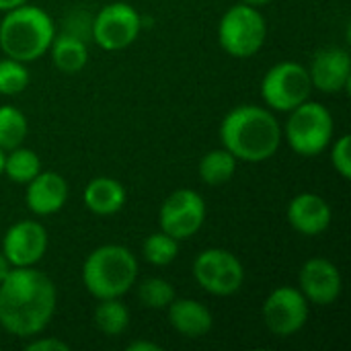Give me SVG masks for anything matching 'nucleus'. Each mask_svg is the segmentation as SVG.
Here are the masks:
<instances>
[{"mask_svg": "<svg viewBox=\"0 0 351 351\" xmlns=\"http://www.w3.org/2000/svg\"><path fill=\"white\" fill-rule=\"evenodd\" d=\"M56 306V284L35 267H12L0 282V327L14 337L41 335Z\"/></svg>", "mask_w": 351, "mask_h": 351, "instance_id": "f257e3e1", "label": "nucleus"}, {"mask_svg": "<svg viewBox=\"0 0 351 351\" xmlns=\"http://www.w3.org/2000/svg\"><path fill=\"white\" fill-rule=\"evenodd\" d=\"M282 125L271 109L261 105H239L220 123L222 146L243 162H263L282 146Z\"/></svg>", "mask_w": 351, "mask_h": 351, "instance_id": "f03ea898", "label": "nucleus"}, {"mask_svg": "<svg viewBox=\"0 0 351 351\" xmlns=\"http://www.w3.org/2000/svg\"><path fill=\"white\" fill-rule=\"evenodd\" d=\"M53 37L56 25L51 16L27 2L6 10L0 21V49L25 64L45 56Z\"/></svg>", "mask_w": 351, "mask_h": 351, "instance_id": "7ed1b4c3", "label": "nucleus"}, {"mask_svg": "<svg viewBox=\"0 0 351 351\" xmlns=\"http://www.w3.org/2000/svg\"><path fill=\"white\" fill-rule=\"evenodd\" d=\"M82 284L97 300L121 298L138 282V259L123 245H101L82 263Z\"/></svg>", "mask_w": 351, "mask_h": 351, "instance_id": "20e7f679", "label": "nucleus"}, {"mask_svg": "<svg viewBox=\"0 0 351 351\" xmlns=\"http://www.w3.org/2000/svg\"><path fill=\"white\" fill-rule=\"evenodd\" d=\"M288 113L290 117L282 134L286 136L288 146L296 154L313 158L331 146L335 134V121L325 105L308 99Z\"/></svg>", "mask_w": 351, "mask_h": 351, "instance_id": "39448f33", "label": "nucleus"}, {"mask_svg": "<svg viewBox=\"0 0 351 351\" xmlns=\"http://www.w3.org/2000/svg\"><path fill=\"white\" fill-rule=\"evenodd\" d=\"M267 39V23L257 6L239 2L230 6L218 23L220 47L239 60L253 58Z\"/></svg>", "mask_w": 351, "mask_h": 351, "instance_id": "423d86ee", "label": "nucleus"}, {"mask_svg": "<svg viewBox=\"0 0 351 351\" xmlns=\"http://www.w3.org/2000/svg\"><path fill=\"white\" fill-rule=\"evenodd\" d=\"M311 93L313 82L308 68L300 62H280L271 66L261 80V99L271 111L288 113L308 101Z\"/></svg>", "mask_w": 351, "mask_h": 351, "instance_id": "0eeeda50", "label": "nucleus"}, {"mask_svg": "<svg viewBox=\"0 0 351 351\" xmlns=\"http://www.w3.org/2000/svg\"><path fill=\"white\" fill-rule=\"evenodd\" d=\"M193 280L212 296H232L245 284V267L241 259L228 249L210 247L193 259Z\"/></svg>", "mask_w": 351, "mask_h": 351, "instance_id": "6e6552de", "label": "nucleus"}, {"mask_svg": "<svg viewBox=\"0 0 351 351\" xmlns=\"http://www.w3.org/2000/svg\"><path fill=\"white\" fill-rule=\"evenodd\" d=\"M140 31L142 16L128 2H111L103 6L90 23V35L105 51L125 49L138 39Z\"/></svg>", "mask_w": 351, "mask_h": 351, "instance_id": "1a4fd4ad", "label": "nucleus"}, {"mask_svg": "<svg viewBox=\"0 0 351 351\" xmlns=\"http://www.w3.org/2000/svg\"><path fill=\"white\" fill-rule=\"evenodd\" d=\"M308 306V300L296 286H280L265 298L261 317L269 333L276 337H292L304 329Z\"/></svg>", "mask_w": 351, "mask_h": 351, "instance_id": "9d476101", "label": "nucleus"}, {"mask_svg": "<svg viewBox=\"0 0 351 351\" xmlns=\"http://www.w3.org/2000/svg\"><path fill=\"white\" fill-rule=\"evenodd\" d=\"M158 220L162 232L179 243L187 241L195 237L206 222V202L193 189H177L162 202Z\"/></svg>", "mask_w": 351, "mask_h": 351, "instance_id": "9b49d317", "label": "nucleus"}, {"mask_svg": "<svg viewBox=\"0 0 351 351\" xmlns=\"http://www.w3.org/2000/svg\"><path fill=\"white\" fill-rule=\"evenodd\" d=\"M49 239L37 220H21L8 226L2 237V253L12 267H35L47 251Z\"/></svg>", "mask_w": 351, "mask_h": 351, "instance_id": "f8f14e48", "label": "nucleus"}, {"mask_svg": "<svg viewBox=\"0 0 351 351\" xmlns=\"http://www.w3.org/2000/svg\"><path fill=\"white\" fill-rule=\"evenodd\" d=\"M298 290L304 294L308 304L331 306L337 302L343 290L339 267L325 257L308 259L298 274Z\"/></svg>", "mask_w": 351, "mask_h": 351, "instance_id": "ddd939ff", "label": "nucleus"}, {"mask_svg": "<svg viewBox=\"0 0 351 351\" xmlns=\"http://www.w3.org/2000/svg\"><path fill=\"white\" fill-rule=\"evenodd\" d=\"M308 76L313 88L325 95L343 93L351 84V58L346 47H323L313 56L308 66Z\"/></svg>", "mask_w": 351, "mask_h": 351, "instance_id": "4468645a", "label": "nucleus"}, {"mask_svg": "<svg viewBox=\"0 0 351 351\" xmlns=\"http://www.w3.org/2000/svg\"><path fill=\"white\" fill-rule=\"evenodd\" d=\"M286 218L298 234L319 237L331 226L333 212L325 197L306 191V193H298L296 197L290 199Z\"/></svg>", "mask_w": 351, "mask_h": 351, "instance_id": "2eb2a0df", "label": "nucleus"}, {"mask_svg": "<svg viewBox=\"0 0 351 351\" xmlns=\"http://www.w3.org/2000/svg\"><path fill=\"white\" fill-rule=\"evenodd\" d=\"M68 202V183L56 171H39L25 187V204L35 216H51Z\"/></svg>", "mask_w": 351, "mask_h": 351, "instance_id": "dca6fc26", "label": "nucleus"}, {"mask_svg": "<svg viewBox=\"0 0 351 351\" xmlns=\"http://www.w3.org/2000/svg\"><path fill=\"white\" fill-rule=\"evenodd\" d=\"M169 325L187 339H199L214 327V317L202 302L193 298H175L167 306Z\"/></svg>", "mask_w": 351, "mask_h": 351, "instance_id": "f3484780", "label": "nucleus"}, {"mask_svg": "<svg viewBox=\"0 0 351 351\" xmlns=\"http://www.w3.org/2000/svg\"><path fill=\"white\" fill-rule=\"evenodd\" d=\"M128 193L121 181L113 177H97L82 191V202L95 216H113L125 206Z\"/></svg>", "mask_w": 351, "mask_h": 351, "instance_id": "a211bd4d", "label": "nucleus"}, {"mask_svg": "<svg viewBox=\"0 0 351 351\" xmlns=\"http://www.w3.org/2000/svg\"><path fill=\"white\" fill-rule=\"evenodd\" d=\"M53 66L64 74H76L88 64V47L82 37L74 33L56 35L49 45Z\"/></svg>", "mask_w": 351, "mask_h": 351, "instance_id": "6ab92c4d", "label": "nucleus"}, {"mask_svg": "<svg viewBox=\"0 0 351 351\" xmlns=\"http://www.w3.org/2000/svg\"><path fill=\"white\" fill-rule=\"evenodd\" d=\"M237 165H239V160L224 146H220V148H214V150H210V152H206L202 156L197 173H199V179L206 185L218 187V185L228 183L234 177Z\"/></svg>", "mask_w": 351, "mask_h": 351, "instance_id": "aec40b11", "label": "nucleus"}, {"mask_svg": "<svg viewBox=\"0 0 351 351\" xmlns=\"http://www.w3.org/2000/svg\"><path fill=\"white\" fill-rule=\"evenodd\" d=\"M39 171H41L39 154L35 150H31V148H25L23 144L4 154V171H2V175H6L12 183L27 185Z\"/></svg>", "mask_w": 351, "mask_h": 351, "instance_id": "412c9836", "label": "nucleus"}, {"mask_svg": "<svg viewBox=\"0 0 351 351\" xmlns=\"http://www.w3.org/2000/svg\"><path fill=\"white\" fill-rule=\"evenodd\" d=\"M95 325L107 337H117L130 327V311L121 302V298H105L99 300L95 308Z\"/></svg>", "mask_w": 351, "mask_h": 351, "instance_id": "4be33fe9", "label": "nucleus"}, {"mask_svg": "<svg viewBox=\"0 0 351 351\" xmlns=\"http://www.w3.org/2000/svg\"><path fill=\"white\" fill-rule=\"evenodd\" d=\"M29 121L25 113L12 105H0V148L4 152L21 146L27 138Z\"/></svg>", "mask_w": 351, "mask_h": 351, "instance_id": "5701e85b", "label": "nucleus"}, {"mask_svg": "<svg viewBox=\"0 0 351 351\" xmlns=\"http://www.w3.org/2000/svg\"><path fill=\"white\" fill-rule=\"evenodd\" d=\"M142 255L150 265L156 267H167L171 265L177 255H179V241L173 239L171 234L158 230L146 237L144 245H142Z\"/></svg>", "mask_w": 351, "mask_h": 351, "instance_id": "b1692460", "label": "nucleus"}, {"mask_svg": "<svg viewBox=\"0 0 351 351\" xmlns=\"http://www.w3.org/2000/svg\"><path fill=\"white\" fill-rule=\"evenodd\" d=\"M138 298L146 308L162 311L175 300V288L165 278H148L138 286Z\"/></svg>", "mask_w": 351, "mask_h": 351, "instance_id": "393cba45", "label": "nucleus"}, {"mask_svg": "<svg viewBox=\"0 0 351 351\" xmlns=\"http://www.w3.org/2000/svg\"><path fill=\"white\" fill-rule=\"evenodd\" d=\"M29 80L31 78L25 62H19L8 56L0 60V95L14 97L29 86Z\"/></svg>", "mask_w": 351, "mask_h": 351, "instance_id": "a878e982", "label": "nucleus"}, {"mask_svg": "<svg viewBox=\"0 0 351 351\" xmlns=\"http://www.w3.org/2000/svg\"><path fill=\"white\" fill-rule=\"evenodd\" d=\"M331 165L341 179H351V138L350 134L339 136L331 146Z\"/></svg>", "mask_w": 351, "mask_h": 351, "instance_id": "bb28decb", "label": "nucleus"}, {"mask_svg": "<svg viewBox=\"0 0 351 351\" xmlns=\"http://www.w3.org/2000/svg\"><path fill=\"white\" fill-rule=\"evenodd\" d=\"M25 348H27L29 351H68L70 350V346H68L66 341L58 339V337H39V335L31 337V341H29Z\"/></svg>", "mask_w": 351, "mask_h": 351, "instance_id": "cd10ccee", "label": "nucleus"}, {"mask_svg": "<svg viewBox=\"0 0 351 351\" xmlns=\"http://www.w3.org/2000/svg\"><path fill=\"white\" fill-rule=\"evenodd\" d=\"M162 346L154 343V341H144V339H138V341H132L128 346V351H160Z\"/></svg>", "mask_w": 351, "mask_h": 351, "instance_id": "c85d7f7f", "label": "nucleus"}, {"mask_svg": "<svg viewBox=\"0 0 351 351\" xmlns=\"http://www.w3.org/2000/svg\"><path fill=\"white\" fill-rule=\"evenodd\" d=\"M12 269V265L8 263V259L4 257V253L0 251V282L8 276V271Z\"/></svg>", "mask_w": 351, "mask_h": 351, "instance_id": "c756f323", "label": "nucleus"}, {"mask_svg": "<svg viewBox=\"0 0 351 351\" xmlns=\"http://www.w3.org/2000/svg\"><path fill=\"white\" fill-rule=\"evenodd\" d=\"M27 0H0V12H6L10 8H16L21 4H25Z\"/></svg>", "mask_w": 351, "mask_h": 351, "instance_id": "7c9ffc66", "label": "nucleus"}, {"mask_svg": "<svg viewBox=\"0 0 351 351\" xmlns=\"http://www.w3.org/2000/svg\"><path fill=\"white\" fill-rule=\"evenodd\" d=\"M241 2H245V4H251V6H265V4H269L271 0H241Z\"/></svg>", "mask_w": 351, "mask_h": 351, "instance_id": "2f4dec72", "label": "nucleus"}, {"mask_svg": "<svg viewBox=\"0 0 351 351\" xmlns=\"http://www.w3.org/2000/svg\"><path fill=\"white\" fill-rule=\"evenodd\" d=\"M4 154H6V152L0 148V177H2V171H4Z\"/></svg>", "mask_w": 351, "mask_h": 351, "instance_id": "473e14b6", "label": "nucleus"}]
</instances>
